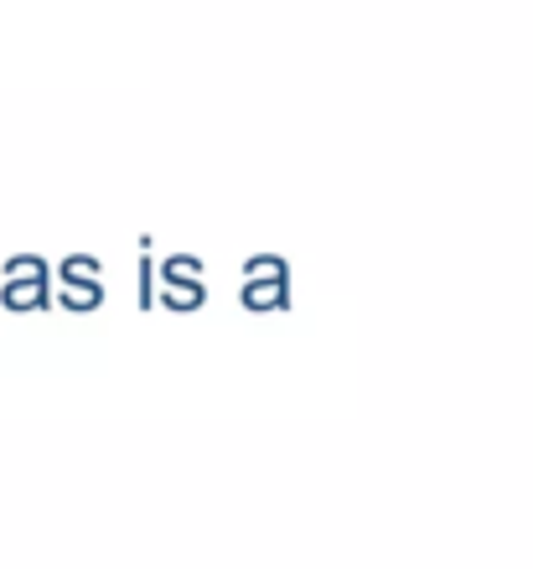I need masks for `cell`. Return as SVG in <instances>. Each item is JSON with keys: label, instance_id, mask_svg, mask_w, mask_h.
<instances>
[{"label": "cell", "instance_id": "cell-2", "mask_svg": "<svg viewBox=\"0 0 533 569\" xmlns=\"http://www.w3.org/2000/svg\"><path fill=\"white\" fill-rule=\"evenodd\" d=\"M156 300L166 311H203L208 300V280H203V259L197 254H171L156 264Z\"/></svg>", "mask_w": 533, "mask_h": 569}, {"label": "cell", "instance_id": "cell-5", "mask_svg": "<svg viewBox=\"0 0 533 569\" xmlns=\"http://www.w3.org/2000/svg\"><path fill=\"white\" fill-rule=\"evenodd\" d=\"M156 264H161V259L140 254V270H135V274H140V296H135V300H140V311H156V306H161V300H156Z\"/></svg>", "mask_w": 533, "mask_h": 569}, {"label": "cell", "instance_id": "cell-1", "mask_svg": "<svg viewBox=\"0 0 533 569\" xmlns=\"http://www.w3.org/2000/svg\"><path fill=\"white\" fill-rule=\"evenodd\" d=\"M0 306H6V311H21V316L58 306V280H52L42 254L6 259V270H0Z\"/></svg>", "mask_w": 533, "mask_h": 569}, {"label": "cell", "instance_id": "cell-3", "mask_svg": "<svg viewBox=\"0 0 533 569\" xmlns=\"http://www.w3.org/2000/svg\"><path fill=\"white\" fill-rule=\"evenodd\" d=\"M52 280H58L62 311H99L105 306V264L93 254H68L52 270Z\"/></svg>", "mask_w": 533, "mask_h": 569}, {"label": "cell", "instance_id": "cell-4", "mask_svg": "<svg viewBox=\"0 0 533 569\" xmlns=\"http://www.w3.org/2000/svg\"><path fill=\"white\" fill-rule=\"evenodd\" d=\"M238 300L249 311H285L290 306V264L280 254H254L244 264V290Z\"/></svg>", "mask_w": 533, "mask_h": 569}]
</instances>
